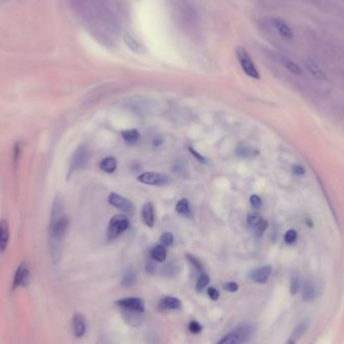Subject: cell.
<instances>
[{
  "instance_id": "20",
  "label": "cell",
  "mask_w": 344,
  "mask_h": 344,
  "mask_svg": "<svg viewBox=\"0 0 344 344\" xmlns=\"http://www.w3.org/2000/svg\"><path fill=\"white\" fill-rule=\"evenodd\" d=\"M309 320H308V319H304V320H302L297 326H296V327H295V329L293 330V332H292V335H291V339H293V340H299L306 332H307V330H308V328H309Z\"/></svg>"
},
{
  "instance_id": "29",
  "label": "cell",
  "mask_w": 344,
  "mask_h": 344,
  "mask_svg": "<svg viewBox=\"0 0 344 344\" xmlns=\"http://www.w3.org/2000/svg\"><path fill=\"white\" fill-rule=\"evenodd\" d=\"M160 243L164 247H170L173 244V234L168 231L162 233L160 237Z\"/></svg>"
},
{
  "instance_id": "36",
  "label": "cell",
  "mask_w": 344,
  "mask_h": 344,
  "mask_svg": "<svg viewBox=\"0 0 344 344\" xmlns=\"http://www.w3.org/2000/svg\"><path fill=\"white\" fill-rule=\"evenodd\" d=\"M202 329H203L202 325L199 324L197 321L192 320V321L189 323V330H190L192 333H198V332H201Z\"/></svg>"
},
{
  "instance_id": "24",
  "label": "cell",
  "mask_w": 344,
  "mask_h": 344,
  "mask_svg": "<svg viewBox=\"0 0 344 344\" xmlns=\"http://www.w3.org/2000/svg\"><path fill=\"white\" fill-rule=\"evenodd\" d=\"M150 256L156 262H159V263L164 262L165 259H166V249H165V247L162 246V245L155 246L150 252Z\"/></svg>"
},
{
  "instance_id": "5",
  "label": "cell",
  "mask_w": 344,
  "mask_h": 344,
  "mask_svg": "<svg viewBox=\"0 0 344 344\" xmlns=\"http://www.w3.org/2000/svg\"><path fill=\"white\" fill-rule=\"evenodd\" d=\"M138 181L148 185H165L169 183V177L157 172H144L138 176Z\"/></svg>"
},
{
  "instance_id": "22",
  "label": "cell",
  "mask_w": 344,
  "mask_h": 344,
  "mask_svg": "<svg viewBox=\"0 0 344 344\" xmlns=\"http://www.w3.org/2000/svg\"><path fill=\"white\" fill-rule=\"evenodd\" d=\"M100 168L107 172V173H113L117 169V160L114 157H106L100 163Z\"/></svg>"
},
{
  "instance_id": "33",
  "label": "cell",
  "mask_w": 344,
  "mask_h": 344,
  "mask_svg": "<svg viewBox=\"0 0 344 344\" xmlns=\"http://www.w3.org/2000/svg\"><path fill=\"white\" fill-rule=\"evenodd\" d=\"M297 240V232L294 229H290L286 232L285 234V242L289 245H291L293 243H295V241Z\"/></svg>"
},
{
  "instance_id": "9",
  "label": "cell",
  "mask_w": 344,
  "mask_h": 344,
  "mask_svg": "<svg viewBox=\"0 0 344 344\" xmlns=\"http://www.w3.org/2000/svg\"><path fill=\"white\" fill-rule=\"evenodd\" d=\"M117 304L120 307H122L123 309H127V310H132V311H136V312H140V313H143L145 310L144 302L140 298L122 299V300L118 301Z\"/></svg>"
},
{
  "instance_id": "37",
  "label": "cell",
  "mask_w": 344,
  "mask_h": 344,
  "mask_svg": "<svg viewBox=\"0 0 344 344\" xmlns=\"http://www.w3.org/2000/svg\"><path fill=\"white\" fill-rule=\"evenodd\" d=\"M207 294L210 297V299H212L214 301L219 299V297H220L219 291H217V290L215 288H213V287H210V288L207 289Z\"/></svg>"
},
{
  "instance_id": "35",
  "label": "cell",
  "mask_w": 344,
  "mask_h": 344,
  "mask_svg": "<svg viewBox=\"0 0 344 344\" xmlns=\"http://www.w3.org/2000/svg\"><path fill=\"white\" fill-rule=\"evenodd\" d=\"M250 203H251V205H252V206L253 207V208H260L261 206H262V199H261V197L259 196V195H257V194H252V195H251V197H250Z\"/></svg>"
},
{
  "instance_id": "41",
  "label": "cell",
  "mask_w": 344,
  "mask_h": 344,
  "mask_svg": "<svg viewBox=\"0 0 344 344\" xmlns=\"http://www.w3.org/2000/svg\"><path fill=\"white\" fill-rule=\"evenodd\" d=\"M189 151L191 152V154H192L198 161H201L202 163H206V158H205L204 156H202L198 152H196L195 150H193L191 147L189 148Z\"/></svg>"
},
{
  "instance_id": "40",
  "label": "cell",
  "mask_w": 344,
  "mask_h": 344,
  "mask_svg": "<svg viewBox=\"0 0 344 344\" xmlns=\"http://www.w3.org/2000/svg\"><path fill=\"white\" fill-rule=\"evenodd\" d=\"M20 155H21V146H20V142H18L14 146V163L15 164H17Z\"/></svg>"
},
{
  "instance_id": "31",
  "label": "cell",
  "mask_w": 344,
  "mask_h": 344,
  "mask_svg": "<svg viewBox=\"0 0 344 344\" xmlns=\"http://www.w3.org/2000/svg\"><path fill=\"white\" fill-rule=\"evenodd\" d=\"M186 259L189 261V263L198 271V272H203V270H204V268H203V265H202V263L201 262H199L194 256H192V255H190V253H187V255H186Z\"/></svg>"
},
{
  "instance_id": "23",
  "label": "cell",
  "mask_w": 344,
  "mask_h": 344,
  "mask_svg": "<svg viewBox=\"0 0 344 344\" xmlns=\"http://www.w3.org/2000/svg\"><path fill=\"white\" fill-rule=\"evenodd\" d=\"M305 65H306L307 69L309 70V72H310V74H311L313 77H315V78H317V79H320V80L325 78L323 70L320 69V67H319L313 60H310V59L306 60Z\"/></svg>"
},
{
  "instance_id": "14",
  "label": "cell",
  "mask_w": 344,
  "mask_h": 344,
  "mask_svg": "<svg viewBox=\"0 0 344 344\" xmlns=\"http://www.w3.org/2000/svg\"><path fill=\"white\" fill-rule=\"evenodd\" d=\"M9 242V226L4 220L0 222V252H5Z\"/></svg>"
},
{
  "instance_id": "39",
  "label": "cell",
  "mask_w": 344,
  "mask_h": 344,
  "mask_svg": "<svg viewBox=\"0 0 344 344\" xmlns=\"http://www.w3.org/2000/svg\"><path fill=\"white\" fill-rule=\"evenodd\" d=\"M146 271L148 272L149 274H153L155 272V265H154V260L151 258V256L149 257V259L146 262Z\"/></svg>"
},
{
  "instance_id": "11",
  "label": "cell",
  "mask_w": 344,
  "mask_h": 344,
  "mask_svg": "<svg viewBox=\"0 0 344 344\" xmlns=\"http://www.w3.org/2000/svg\"><path fill=\"white\" fill-rule=\"evenodd\" d=\"M248 224L255 229L258 235H262L267 229V223L264 221L262 215L258 212H252L248 216Z\"/></svg>"
},
{
  "instance_id": "34",
  "label": "cell",
  "mask_w": 344,
  "mask_h": 344,
  "mask_svg": "<svg viewBox=\"0 0 344 344\" xmlns=\"http://www.w3.org/2000/svg\"><path fill=\"white\" fill-rule=\"evenodd\" d=\"M178 267L175 264H168L164 269H163V273L167 276H174L177 274Z\"/></svg>"
},
{
  "instance_id": "38",
  "label": "cell",
  "mask_w": 344,
  "mask_h": 344,
  "mask_svg": "<svg viewBox=\"0 0 344 344\" xmlns=\"http://www.w3.org/2000/svg\"><path fill=\"white\" fill-rule=\"evenodd\" d=\"M224 288H225V290H227V291H229V292H235V291H238L239 286H238L237 283L229 282V283L225 284Z\"/></svg>"
},
{
  "instance_id": "42",
  "label": "cell",
  "mask_w": 344,
  "mask_h": 344,
  "mask_svg": "<svg viewBox=\"0 0 344 344\" xmlns=\"http://www.w3.org/2000/svg\"><path fill=\"white\" fill-rule=\"evenodd\" d=\"M292 171L296 175H303L305 173V169L301 165H294L292 167Z\"/></svg>"
},
{
  "instance_id": "16",
  "label": "cell",
  "mask_w": 344,
  "mask_h": 344,
  "mask_svg": "<svg viewBox=\"0 0 344 344\" xmlns=\"http://www.w3.org/2000/svg\"><path fill=\"white\" fill-rule=\"evenodd\" d=\"M142 219L147 227H154V208L151 203H146L142 208Z\"/></svg>"
},
{
  "instance_id": "19",
  "label": "cell",
  "mask_w": 344,
  "mask_h": 344,
  "mask_svg": "<svg viewBox=\"0 0 344 344\" xmlns=\"http://www.w3.org/2000/svg\"><path fill=\"white\" fill-rule=\"evenodd\" d=\"M137 282V274L133 268H129L125 271L123 279H122V286L129 288L136 284Z\"/></svg>"
},
{
  "instance_id": "17",
  "label": "cell",
  "mask_w": 344,
  "mask_h": 344,
  "mask_svg": "<svg viewBox=\"0 0 344 344\" xmlns=\"http://www.w3.org/2000/svg\"><path fill=\"white\" fill-rule=\"evenodd\" d=\"M159 307L161 309H167V310H177L181 308V302L175 297H164L162 298L159 302Z\"/></svg>"
},
{
  "instance_id": "25",
  "label": "cell",
  "mask_w": 344,
  "mask_h": 344,
  "mask_svg": "<svg viewBox=\"0 0 344 344\" xmlns=\"http://www.w3.org/2000/svg\"><path fill=\"white\" fill-rule=\"evenodd\" d=\"M121 134H122V137H123L124 141L127 144H129V145L136 144L139 141V139H140V134H139L138 130H136V129L125 130Z\"/></svg>"
},
{
  "instance_id": "18",
  "label": "cell",
  "mask_w": 344,
  "mask_h": 344,
  "mask_svg": "<svg viewBox=\"0 0 344 344\" xmlns=\"http://www.w3.org/2000/svg\"><path fill=\"white\" fill-rule=\"evenodd\" d=\"M318 296V289L313 282H307L303 289V300L306 302L313 301Z\"/></svg>"
},
{
  "instance_id": "43",
  "label": "cell",
  "mask_w": 344,
  "mask_h": 344,
  "mask_svg": "<svg viewBox=\"0 0 344 344\" xmlns=\"http://www.w3.org/2000/svg\"><path fill=\"white\" fill-rule=\"evenodd\" d=\"M286 344H296V341L295 340H293V339H291V338H290L288 341H287V343Z\"/></svg>"
},
{
  "instance_id": "1",
  "label": "cell",
  "mask_w": 344,
  "mask_h": 344,
  "mask_svg": "<svg viewBox=\"0 0 344 344\" xmlns=\"http://www.w3.org/2000/svg\"><path fill=\"white\" fill-rule=\"evenodd\" d=\"M69 229V219L65 213V207L61 197L54 199L48 226V243L51 258L54 262L60 259L62 245Z\"/></svg>"
},
{
  "instance_id": "21",
  "label": "cell",
  "mask_w": 344,
  "mask_h": 344,
  "mask_svg": "<svg viewBox=\"0 0 344 344\" xmlns=\"http://www.w3.org/2000/svg\"><path fill=\"white\" fill-rule=\"evenodd\" d=\"M141 314L140 312L132 311V310H123V317L127 323H129L132 326H137L141 323Z\"/></svg>"
},
{
  "instance_id": "12",
  "label": "cell",
  "mask_w": 344,
  "mask_h": 344,
  "mask_svg": "<svg viewBox=\"0 0 344 344\" xmlns=\"http://www.w3.org/2000/svg\"><path fill=\"white\" fill-rule=\"evenodd\" d=\"M271 273H272V267L271 266H264V267L253 270L251 273L250 277L253 282L259 283V284H264L270 278Z\"/></svg>"
},
{
  "instance_id": "32",
  "label": "cell",
  "mask_w": 344,
  "mask_h": 344,
  "mask_svg": "<svg viewBox=\"0 0 344 344\" xmlns=\"http://www.w3.org/2000/svg\"><path fill=\"white\" fill-rule=\"evenodd\" d=\"M300 289V281L298 277H293L291 279V284H290V291L292 295H296Z\"/></svg>"
},
{
  "instance_id": "4",
  "label": "cell",
  "mask_w": 344,
  "mask_h": 344,
  "mask_svg": "<svg viewBox=\"0 0 344 344\" xmlns=\"http://www.w3.org/2000/svg\"><path fill=\"white\" fill-rule=\"evenodd\" d=\"M129 227V221L123 214L114 215L108 227V235L110 239H115L122 234Z\"/></svg>"
},
{
  "instance_id": "7",
  "label": "cell",
  "mask_w": 344,
  "mask_h": 344,
  "mask_svg": "<svg viewBox=\"0 0 344 344\" xmlns=\"http://www.w3.org/2000/svg\"><path fill=\"white\" fill-rule=\"evenodd\" d=\"M109 203H110L113 206L117 207L123 212L126 213H133L135 211V206L134 205L129 201V199L125 198L124 196L116 193V192H111L109 195Z\"/></svg>"
},
{
  "instance_id": "15",
  "label": "cell",
  "mask_w": 344,
  "mask_h": 344,
  "mask_svg": "<svg viewBox=\"0 0 344 344\" xmlns=\"http://www.w3.org/2000/svg\"><path fill=\"white\" fill-rule=\"evenodd\" d=\"M123 41L125 43V45L128 46V48L130 50H132L135 53L141 54L144 51V47L143 46L138 42V40L136 38H134L133 35H131L130 33H126L123 36Z\"/></svg>"
},
{
  "instance_id": "3",
  "label": "cell",
  "mask_w": 344,
  "mask_h": 344,
  "mask_svg": "<svg viewBox=\"0 0 344 344\" xmlns=\"http://www.w3.org/2000/svg\"><path fill=\"white\" fill-rule=\"evenodd\" d=\"M235 53H237L238 61L240 63L242 69L245 71V74H247L250 78L259 80L261 78L260 72L257 69L255 64H253V62L252 61L248 51L242 46H238L237 49H235Z\"/></svg>"
},
{
  "instance_id": "13",
  "label": "cell",
  "mask_w": 344,
  "mask_h": 344,
  "mask_svg": "<svg viewBox=\"0 0 344 344\" xmlns=\"http://www.w3.org/2000/svg\"><path fill=\"white\" fill-rule=\"evenodd\" d=\"M86 320L81 313H76L72 317V329L77 337H82L86 333Z\"/></svg>"
},
{
  "instance_id": "26",
  "label": "cell",
  "mask_w": 344,
  "mask_h": 344,
  "mask_svg": "<svg viewBox=\"0 0 344 344\" xmlns=\"http://www.w3.org/2000/svg\"><path fill=\"white\" fill-rule=\"evenodd\" d=\"M281 62L283 64V66L290 71V72H292V74L294 75H300L301 72H302V69L300 68L299 65H297L294 61H292L291 59H289V58H285L283 57L281 59Z\"/></svg>"
},
{
  "instance_id": "8",
  "label": "cell",
  "mask_w": 344,
  "mask_h": 344,
  "mask_svg": "<svg viewBox=\"0 0 344 344\" xmlns=\"http://www.w3.org/2000/svg\"><path fill=\"white\" fill-rule=\"evenodd\" d=\"M89 160V152L88 149L84 146L79 147L76 152L74 153V156L71 158L70 161V170L71 171H77L82 168H84Z\"/></svg>"
},
{
  "instance_id": "2",
  "label": "cell",
  "mask_w": 344,
  "mask_h": 344,
  "mask_svg": "<svg viewBox=\"0 0 344 344\" xmlns=\"http://www.w3.org/2000/svg\"><path fill=\"white\" fill-rule=\"evenodd\" d=\"M252 334V327L248 324L238 326L227 334L217 344H244Z\"/></svg>"
},
{
  "instance_id": "28",
  "label": "cell",
  "mask_w": 344,
  "mask_h": 344,
  "mask_svg": "<svg viewBox=\"0 0 344 344\" xmlns=\"http://www.w3.org/2000/svg\"><path fill=\"white\" fill-rule=\"evenodd\" d=\"M237 154L241 157H251V156H255L258 155L259 152L252 148H249V147H240L237 150Z\"/></svg>"
},
{
  "instance_id": "6",
  "label": "cell",
  "mask_w": 344,
  "mask_h": 344,
  "mask_svg": "<svg viewBox=\"0 0 344 344\" xmlns=\"http://www.w3.org/2000/svg\"><path fill=\"white\" fill-rule=\"evenodd\" d=\"M30 281V270L27 263H22L17 268L13 279V288H24Z\"/></svg>"
},
{
  "instance_id": "10",
  "label": "cell",
  "mask_w": 344,
  "mask_h": 344,
  "mask_svg": "<svg viewBox=\"0 0 344 344\" xmlns=\"http://www.w3.org/2000/svg\"><path fill=\"white\" fill-rule=\"evenodd\" d=\"M273 25L284 40H287V41L293 40L294 32L291 26H290L284 20H282V18H274Z\"/></svg>"
},
{
  "instance_id": "27",
  "label": "cell",
  "mask_w": 344,
  "mask_h": 344,
  "mask_svg": "<svg viewBox=\"0 0 344 344\" xmlns=\"http://www.w3.org/2000/svg\"><path fill=\"white\" fill-rule=\"evenodd\" d=\"M176 211L183 215V216H189L190 215V208H189V203L186 198H183L177 203L176 205Z\"/></svg>"
},
{
  "instance_id": "30",
  "label": "cell",
  "mask_w": 344,
  "mask_h": 344,
  "mask_svg": "<svg viewBox=\"0 0 344 344\" xmlns=\"http://www.w3.org/2000/svg\"><path fill=\"white\" fill-rule=\"evenodd\" d=\"M209 283V277L206 274L202 275L201 277H199L198 281H197V284H196V290L198 292H201L203 291V290L208 285Z\"/></svg>"
}]
</instances>
